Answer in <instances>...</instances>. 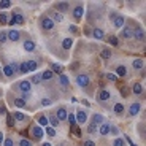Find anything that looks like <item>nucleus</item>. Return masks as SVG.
I'll use <instances>...</instances> for the list:
<instances>
[{
	"label": "nucleus",
	"mask_w": 146,
	"mask_h": 146,
	"mask_svg": "<svg viewBox=\"0 0 146 146\" xmlns=\"http://www.w3.org/2000/svg\"><path fill=\"white\" fill-rule=\"evenodd\" d=\"M0 114H5V106H2V108H0Z\"/></svg>",
	"instance_id": "13d9d810"
},
{
	"label": "nucleus",
	"mask_w": 146,
	"mask_h": 146,
	"mask_svg": "<svg viewBox=\"0 0 146 146\" xmlns=\"http://www.w3.org/2000/svg\"><path fill=\"white\" fill-rule=\"evenodd\" d=\"M13 103H15V106H16V108H26V106H27V100L26 99H24V97H16V99H15V102H13Z\"/></svg>",
	"instance_id": "cd10ccee"
},
{
	"label": "nucleus",
	"mask_w": 146,
	"mask_h": 146,
	"mask_svg": "<svg viewBox=\"0 0 146 146\" xmlns=\"http://www.w3.org/2000/svg\"><path fill=\"white\" fill-rule=\"evenodd\" d=\"M0 8H2V10L11 8V2H0Z\"/></svg>",
	"instance_id": "3c124183"
},
{
	"label": "nucleus",
	"mask_w": 146,
	"mask_h": 146,
	"mask_svg": "<svg viewBox=\"0 0 146 146\" xmlns=\"http://www.w3.org/2000/svg\"><path fill=\"white\" fill-rule=\"evenodd\" d=\"M132 92L135 95H141L143 94V84L141 83H135L133 86H132Z\"/></svg>",
	"instance_id": "473e14b6"
},
{
	"label": "nucleus",
	"mask_w": 146,
	"mask_h": 146,
	"mask_svg": "<svg viewBox=\"0 0 146 146\" xmlns=\"http://www.w3.org/2000/svg\"><path fill=\"white\" fill-rule=\"evenodd\" d=\"M0 24H8V15L7 13H0Z\"/></svg>",
	"instance_id": "37998d69"
},
{
	"label": "nucleus",
	"mask_w": 146,
	"mask_h": 146,
	"mask_svg": "<svg viewBox=\"0 0 146 146\" xmlns=\"http://www.w3.org/2000/svg\"><path fill=\"white\" fill-rule=\"evenodd\" d=\"M51 70L52 73H59V75H60V73H62V67H60V64H56V62H52L51 64Z\"/></svg>",
	"instance_id": "e433bc0d"
},
{
	"label": "nucleus",
	"mask_w": 146,
	"mask_h": 146,
	"mask_svg": "<svg viewBox=\"0 0 146 146\" xmlns=\"http://www.w3.org/2000/svg\"><path fill=\"white\" fill-rule=\"evenodd\" d=\"M100 57L105 59V60H108V59L111 57V49H110V48H102V51H100Z\"/></svg>",
	"instance_id": "f704fd0d"
},
{
	"label": "nucleus",
	"mask_w": 146,
	"mask_h": 146,
	"mask_svg": "<svg viewBox=\"0 0 146 146\" xmlns=\"http://www.w3.org/2000/svg\"><path fill=\"white\" fill-rule=\"evenodd\" d=\"M75 119H76V124H86L89 119V113L88 110H78L76 113H75Z\"/></svg>",
	"instance_id": "0eeeda50"
},
{
	"label": "nucleus",
	"mask_w": 146,
	"mask_h": 146,
	"mask_svg": "<svg viewBox=\"0 0 146 146\" xmlns=\"http://www.w3.org/2000/svg\"><path fill=\"white\" fill-rule=\"evenodd\" d=\"M67 119H68L72 129H76V119H75V113H68V114H67Z\"/></svg>",
	"instance_id": "c9c22d12"
},
{
	"label": "nucleus",
	"mask_w": 146,
	"mask_h": 146,
	"mask_svg": "<svg viewBox=\"0 0 146 146\" xmlns=\"http://www.w3.org/2000/svg\"><path fill=\"white\" fill-rule=\"evenodd\" d=\"M124 22H125V18L122 15H119V13H117L116 16H114L113 19H111V24H113V27L114 29H122V27H124Z\"/></svg>",
	"instance_id": "9b49d317"
},
{
	"label": "nucleus",
	"mask_w": 146,
	"mask_h": 146,
	"mask_svg": "<svg viewBox=\"0 0 146 146\" xmlns=\"http://www.w3.org/2000/svg\"><path fill=\"white\" fill-rule=\"evenodd\" d=\"M133 38L138 41H145V30L141 29V27H133Z\"/></svg>",
	"instance_id": "412c9836"
},
{
	"label": "nucleus",
	"mask_w": 146,
	"mask_h": 146,
	"mask_svg": "<svg viewBox=\"0 0 146 146\" xmlns=\"http://www.w3.org/2000/svg\"><path fill=\"white\" fill-rule=\"evenodd\" d=\"M68 32L72 33V35H76V33H78V27L72 24V26H68Z\"/></svg>",
	"instance_id": "09e8293b"
},
{
	"label": "nucleus",
	"mask_w": 146,
	"mask_h": 146,
	"mask_svg": "<svg viewBox=\"0 0 146 146\" xmlns=\"http://www.w3.org/2000/svg\"><path fill=\"white\" fill-rule=\"evenodd\" d=\"M52 103L51 99H48V97H44V99H41V106H49Z\"/></svg>",
	"instance_id": "de8ad7c7"
},
{
	"label": "nucleus",
	"mask_w": 146,
	"mask_h": 146,
	"mask_svg": "<svg viewBox=\"0 0 146 146\" xmlns=\"http://www.w3.org/2000/svg\"><path fill=\"white\" fill-rule=\"evenodd\" d=\"M119 36L124 38V40H130L133 38V27L132 26H124L122 29L119 30Z\"/></svg>",
	"instance_id": "1a4fd4ad"
},
{
	"label": "nucleus",
	"mask_w": 146,
	"mask_h": 146,
	"mask_svg": "<svg viewBox=\"0 0 146 146\" xmlns=\"http://www.w3.org/2000/svg\"><path fill=\"white\" fill-rule=\"evenodd\" d=\"M76 84L80 86L81 89L89 88V84H91V78H89L88 73H80V75H76Z\"/></svg>",
	"instance_id": "20e7f679"
},
{
	"label": "nucleus",
	"mask_w": 146,
	"mask_h": 146,
	"mask_svg": "<svg viewBox=\"0 0 146 146\" xmlns=\"http://www.w3.org/2000/svg\"><path fill=\"white\" fill-rule=\"evenodd\" d=\"M103 122H105V117H103L102 114H99V113H94V114H92L91 124H94V125H97V127H100Z\"/></svg>",
	"instance_id": "6ab92c4d"
},
{
	"label": "nucleus",
	"mask_w": 146,
	"mask_h": 146,
	"mask_svg": "<svg viewBox=\"0 0 146 146\" xmlns=\"http://www.w3.org/2000/svg\"><path fill=\"white\" fill-rule=\"evenodd\" d=\"M106 80L111 81V83H116L117 78H116V75H114V73H106Z\"/></svg>",
	"instance_id": "a18cd8bd"
},
{
	"label": "nucleus",
	"mask_w": 146,
	"mask_h": 146,
	"mask_svg": "<svg viewBox=\"0 0 146 146\" xmlns=\"http://www.w3.org/2000/svg\"><path fill=\"white\" fill-rule=\"evenodd\" d=\"M92 38H95V40H103V36H105V32H103L100 27H94L92 29Z\"/></svg>",
	"instance_id": "4be33fe9"
},
{
	"label": "nucleus",
	"mask_w": 146,
	"mask_h": 146,
	"mask_svg": "<svg viewBox=\"0 0 146 146\" xmlns=\"http://www.w3.org/2000/svg\"><path fill=\"white\" fill-rule=\"evenodd\" d=\"M111 97H113L111 91H108V89H100L99 94H97V102L99 103H106V102L111 100Z\"/></svg>",
	"instance_id": "39448f33"
},
{
	"label": "nucleus",
	"mask_w": 146,
	"mask_h": 146,
	"mask_svg": "<svg viewBox=\"0 0 146 146\" xmlns=\"http://www.w3.org/2000/svg\"><path fill=\"white\" fill-rule=\"evenodd\" d=\"M49 18H51V21L54 22V24H60V22H64V15H60V13H57V11L51 10L49 11Z\"/></svg>",
	"instance_id": "dca6fc26"
},
{
	"label": "nucleus",
	"mask_w": 146,
	"mask_h": 146,
	"mask_svg": "<svg viewBox=\"0 0 146 146\" xmlns=\"http://www.w3.org/2000/svg\"><path fill=\"white\" fill-rule=\"evenodd\" d=\"M22 49H24L26 52H33V51H36L35 41H33V40H26L24 43H22Z\"/></svg>",
	"instance_id": "f3484780"
},
{
	"label": "nucleus",
	"mask_w": 146,
	"mask_h": 146,
	"mask_svg": "<svg viewBox=\"0 0 146 146\" xmlns=\"http://www.w3.org/2000/svg\"><path fill=\"white\" fill-rule=\"evenodd\" d=\"M110 133H111V135H114V137H117V135H119V129H117L116 125L111 124V127H110Z\"/></svg>",
	"instance_id": "c03bdc74"
},
{
	"label": "nucleus",
	"mask_w": 146,
	"mask_h": 146,
	"mask_svg": "<svg viewBox=\"0 0 146 146\" xmlns=\"http://www.w3.org/2000/svg\"><path fill=\"white\" fill-rule=\"evenodd\" d=\"M57 146H68V143H67V141H62V143H59Z\"/></svg>",
	"instance_id": "6e6d98bb"
},
{
	"label": "nucleus",
	"mask_w": 146,
	"mask_h": 146,
	"mask_svg": "<svg viewBox=\"0 0 146 146\" xmlns=\"http://www.w3.org/2000/svg\"><path fill=\"white\" fill-rule=\"evenodd\" d=\"M7 41H8L7 32H5V30H0V46H2V44H5Z\"/></svg>",
	"instance_id": "58836bf2"
},
{
	"label": "nucleus",
	"mask_w": 146,
	"mask_h": 146,
	"mask_svg": "<svg viewBox=\"0 0 146 146\" xmlns=\"http://www.w3.org/2000/svg\"><path fill=\"white\" fill-rule=\"evenodd\" d=\"M72 16L76 22H80L81 19H83V16H84V5L83 3L75 5V8H72Z\"/></svg>",
	"instance_id": "7ed1b4c3"
},
{
	"label": "nucleus",
	"mask_w": 146,
	"mask_h": 146,
	"mask_svg": "<svg viewBox=\"0 0 146 146\" xmlns=\"http://www.w3.org/2000/svg\"><path fill=\"white\" fill-rule=\"evenodd\" d=\"M19 73H21V75H26V73H29L26 62H21V65H19Z\"/></svg>",
	"instance_id": "ea45409f"
},
{
	"label": "nucleus",
	"mask_w": 146,
	"mask_h": 146,
	"mask_svg": "<svg viewBox=\"0 0 146 146\" xmlns=\"http://www.w3.org/2000/svg\"><path fill=\"white\" fill-rule=\"evenodd\" d=\"M19 146H33V143L27 138H19Z\"/></svg>",
	"instance_id": "79ce46f5"
},
{
	"label": "nucleus",
	"mask_w": 146,
	"mask_h": 146,
	"mask_svg": "<svg viewBox=\"0 0 146 146\" xmlns=\"http://www.w3.org/2000/svg\"><path fill=\"white\" fill-rule=\"evenodd\" d=\"M41 146H52V145H51V143H48V141H46V143H41Z\"/></svg>",
	"instance_id": "bf43d9fd"
},
{
	"label": "nucleus",
	"mask_w": 146,
	"mask_h": 146,
	"mask_svg": "<svg viewBox=\"0 0 146 146\" xmlns=\"http://www.w3.org/2000/svg\"><path fill=\"white\" fill-rule=\"evenodd\" d=\"M26 64H27V70H29V72H33V73L36 72V68H38V62H36V60L30 59V60H26Z\"/></svg>",
	"instance_id": "7c9ffc66"
},
{
	"label": "nucleus",
	"mask_w": 146,
	"mask_h": 146,
	"mask_svg": "<svg viewBox=\"0 0 146 146\" xmlns=\"http://www.w3.org/2000/svg\"><path fill=\"white\" fill-rule=\"evenodd\" d=\"M72 46H73V38H72V36H64L62 48L65 49V51H68V49H72Z\"/></svg>",
	"instance_id": "bb28decb"
},
{
	"label": "nucleus",
	"mask_w": 146,
	"mask_h": 146,
	"mask_svg": "<svg viewBox=\"0 0 146 146\" xmlns=\"http://www.w3.org/2000/svg\"><path fill=\"white\" fill-rule=\"evenodd\" d=\"M11 116H13L15 122H26V121H29V117L22 113V111H19V110H18V111H13V113H11Z\"/></svg>",
	"instance_id": "a211bd4d"
},
{
	"label": "nucleus",
	"mask_w": 146,
	"mask_h": 146,
	"mask_svg": "<svg viewBox=\"0 0 146 146\" xmlns=\"http://www.w3.org/2000/svg\"><path fill=\"white\" fill-rule=\"evenodd\" d=\"M113 113L116 114L117 117H122V116H124V113H125V106H124V103H122V102H116V103H114V106H113Z\"/></svg>",
	"instance_id": "f8f14e48"
},
{
	"label": "nucleus",
	"mask_w": 146,
	"mask_h": 146,
	"mask_svg": "<svg viewBox=\"0 0 146 146\" xmlns=\"http://www.w3.org/2000/svg\"><path fill=\"white\" fill-rule=\"evenodd\" d=\"M40 27H41L43 30H46V32H48V30H52V29H54L56 24L51 21V18H49L48 15H43V16L40 18Z\"/></svg>",
	"instance_id": "f03ea898"
},
{
	"label": "nucleus",
	"mask_w": 146,
	"mask_h": 146,
	"mask_svg": "<svg viewBox=\"0 0 146 146\" xmlns=\"http://www.w3.org/2000/svg\"><path fill=\"white\" fill-rule=\"evenodd\" d=\"M108 43L113 44V46H117V43H119V41H117L116 36H110V38H108Z\"/></svg>",
	"instance_id": "8fccbe9b"
},
{
	"label": "nucleus",
	"mask_w": 146,
	"mask_h": 146,
	"mask_svg": "<svg viewBox=\"0 0 146 146\" xmlns=\"http://www.w3.org/2000/svg\"><path fill=\"white\" fill-rule=\"evenodd\" d=\"M48 122H49V127H52V129H56V127H59V119L56 117V114H49L48 116Z\"/></svg>",
	"instance_id": "c756f323"
},
{
	"label": "nucleus",
	"mask_w": 146,
	"mask_h": 146,
	"mask_svg": "<svg viewBox=\"0 0 146 146\" xmlns=\"http://www.w3.org/2000/svg\"><path fill=\"white\" fill-rule=\"evenodd\" d=\"M36 124L40 125L41 129L48 127V125H49V122H48V116H46V114H40V116H38V119H36Z\"/></svg>",
	"instance_id": "a878e982"
},
{
	"label": "nucleus",
	"mask_w": 146,
	"mask_h": 146,
	"mask_svg": "<svg viewBox=\"0 0 146 146\" xmlns=\"http://www.w3.org/2000/svg\"><path fill=\"white\" fill-rule=\"evenodd\" d=\"M40 76H41V81H51L52 78H54V73L48 68V70H43V72L40 73Z\"/></svg>",
	"instance_id": "393cba45"
},
{
	"label": "nucleus",
	"mask_w": 146,
	"mask_h": 146,
	"mask_svg": "<svg viewBox=\"0 0 146 146\" xmlns=\"http://www.w3.org/2000/svg\"><path fill=\"white\" fill-rule=\"evenodd\" d=\"M15 89L19 91L21 94H29V92L32 91V84H30L29 80H22V81H19V83L15 84Z\"/></svg>",
	"instance_id": "f257e3e1"
},
{
	"label": "nucleus",
	"mask_w": 146,
	"mask_h": 146,
	"mask_svg": "<svg viewBox=\"0 0 146 146\" xmlns=\"http://www.w3.org/2000/svg\"><path fill=\"white\" fill-rule=\"evenodd\" d=\"M67 114H68V111H67L65 106H60V108L56 111V117L59 119V122H62V121H67Z\"/></svg>",
	"instance_id": "aec40b11"
},
{
	"label": "nucleus",
	"mask_w": 146,
	"mask_h": 146,
	"mask_svg": "<svg viewBox=\"0 0 146 146\" xmlns=\"http://www.w3.org/2000/svg\"><path fill=\"white\" fill-rule=\"evenodd\" d=\"M30 84H35V86H38V84H41V76H40V73H33L32 78H30Z\"/></svg>",
	"instance_id": "72a5a7b5"
},
{
	"label": "nucleus",
	"mask_w": 146,
	"mask_h": 146,
	"mask_svg": "<svg viewBox=\"0 0 146 146\" xmlns=\"http://www.w3.org/2000/svg\"><path fill=\"white\" fill-rule=\"evenodd\" d=\"M0 75H2V67H0Z\"/></svg>",
	"instance_id": "052dcab7"
},
{
	"label": "nucleus",
	"mask_w": 146,
	"mask_h": 146,
	"mask_svg": "<svg viewBox=\"0 0 146 146\" xmlns=\"http://www.w3.org/2000/svg\"><path fill=\"white\" fill-rule=\"evenodd\" d=\"M2 73H3L7 78H13V76H15V72H13V68H11L10 64H8V65H5L3 68H2Z\"/></svg>",
	"instance_id": "2f4dec72"
},
{
	"label": "nucleus",
	"mask_w": 146,
	"mask_h": 146,
	"mask_svg": "<svg viewBox=\"0 0 146 146\" xmlns=\"http://www.w3.org/2000/svg\"><path fill=\"white\" fill-rule=\"evenodd\" d=\"M7 122H8V125H15V124H16L15 119H13V116H11V113H8V116H7Z\"/></svg>",
	"instance_id": "603ef678"
},
{
	"label": "nucleus",
	"mask_w": 146,
	"mask_h": 146,
	"mask_svg": "<svg viewBox=\"0 0 146 146\" xmlns=\"http://www.w3.org/2000/svg\"><path fill=\"white\" fill-rule=\"evenodd\" d=\"M84 146H95V143L92 141V140H86V141H84Z\"/></svg>",
	"instance_id": "864d4df0"
},
{
	"label": "nucleus",
	"mask_w": 146,
	"mask_h": 146,
	"mask_svg": "<svg viewBox=\"0 0 146 146\" xmlns=\"http://www.w3.org/2000/svg\"><path fill=\"white\" fill-rule=\"evenodd\" d=\"M0 143H3V132H0Z\"/></svg>",
	"instance_id": "4d7b16f0"
},
{
	"label": "nucleus",
	"mask_w": 146,
	"mask_h": 146,
	"mask_svg": "<svg viewBox=\"0 0 146 146\" xmlns=\"http://www.w3.org/2000/svg\"><path fill=\"white\" fill-rule=\"evenodd\" d=\"M30 135H32L33 140L40 141V140L43 138V135H44V130H43V129H41L38 124H33L32 127H30Z\"/></svg>",
	"instance_id": "423d86ee"
},
{
	"label": "nucleus",
	"mask_w": 146,
	"mask_h": 146,
	"mask_svg": "<svg viewBox=\"0 0 146 146\" xmlns=\"http://www.w3.org/2000/svg\"><path fill=\"white\" fill-rule=\"evenodd\" d=\"M21 10H15V11H11V18L15 19V22H16V26H22L24 22H26V18L22 16V13H19Z\"/></svg>",
	"instance_id": "4468645a"
},
{
	"label": "nucleus",
	"mask_w": 146,
	"mask_h": 146,
	"mask_svg": "<svg viewBox=\"0 0 146 146\" xmlns=\"http://www.w3.org/2000/svg\"><path fill=\"white\" fill-rule=\"evenodd\" d=\"M125 140H127V141H129V143H130V146H137V145H135V143H133V141H132V140H130V138H129V137H125Z\"/></svg>",
	"instance_id": "5fc2aeb1"
},
{
	"label": "nucleus",
	"mask_w": 146,
	"mask_h": 146,
	"mask_svg": "<svg viewBox=\"0 0 146 146\" xmlns=\"http://www.w3.org/2000/svg\"><path fill=\"white\" fill-rule=\"evenodd\" d=\"M44 132H46V135L48 137H56V129H52V127H44Z\"/></svg>",
	"instance_id": "a19ab883"
},
{
	"label": "nucleus",
	"mask_w": 146,
	"mask_h": 146,
	"mask_svg": "<svg viewBox=\"0 0 146 146\" xmlns=\"http://www.w3.org/2000/svg\"><path fill=\"white\" fill-rule=\"evenodd\" d=\"M54 8H56L54 11H57V13L64 15V13H68V11H70V3H68V2H56Z\"/></svg>",
	"instance_id": "9d476101"
},
{
	"label": "nucleus",
	"mask_w": 146,
	"mask_h": 146,
	"mask_svg": "<svg viewBox=\"0 0 146 146\" xmlns=\"http://www.w3.org/2000/svg\"><path fill=\"white\" fill-rule=\"evenodd\" d=\"M132 68L133 70H143L145 68V60H143V59H133V60H132Z\"/></svg>",
	"instance_id": "b1692460"
},
{
	"label": "nucleus",
	"mask_w": 146,
	"mask_h": 146,
	"mask_svg": "<svg viewBox=\"0 0 146 146\" xmlns=\"http://www.w3.org/2000/svg\"><path fill=\"white\" fill-rule=\"evenodd\" d=\"M127 113H129V116H130V117L138 116V114L141 113V103H140V102L130 103V106H129V110H127Z\"/></svg>",
	"instance_id": "6e6552de"
},
{
	"label": "nucleus",
	"mask_w": 146,
	"mask_h": 146,
	"mask_svg": "<svg viewBox=\"0 0 146 146\" xmlns=\"http://www.w3.org/2000/svg\"><path fill=\"white\" fill-rule=\"evenodd\" d=\"M111 146H125V140L121 138V137H116L113 140V143H111Z\"/></svg>",
	"instance_id": "4c0bfd02"
},
{
	"label": "nucleus",
	"mask_w": 146,
	"mask_h": 146,
	"mask_svg": "<svg viewBox=\"0 0 146 146\" xmlns=\"http://www.w3.org/2000/svg\"><path fill=\"white\" fill-rule=\"evenodd\" d=\"M114 75H116V78H127L129 76V68L125 65H117L116 70H114Z\"/></svg>",
	"instance_id": "ddd939ff"
},
{
	"label": "nucleus",
	"mask_w": 146,
	"mask_h": 146,
	"mask_svg": "<svg viewBox=\"0 0 146 146\" xmlns=\"http://www.w3.org/2000/svg\"><path fill=\"white\" fill-rule=\"evenodd\" d=\"M3 146H15V143H13V138H11V137H8V138H3Z\"/></svg>",
	"instance_id": "49530a36"
},
{
	"label": "nucleus",
	"mask_w": 146,
	"mask_h": 146,
	"mask_svg": "<svg viewBox=\"0 0 146 146\" xmlns=\"http://www.w3.org/2000/svg\"><path fill=\"white\" fill-rule=\"evenodd\" d=\"M59 84L62 86V89L68 88L70 81H68V78H67V75H64V73H60V75H59Z\"/></svg>",
	"instance_id": "c85d7f7f"
},
{
	"label": "nucleus",
	"mask_w": 146,
	"mask_h": 146,
	"mask_svg": "<svg viewBox=\"0 0 146 146\" xmlns=\"http://www.w3.org/2000/svg\"><path fill=\"white\" fill-rule=\"evenodd\" d=\"M110 127H111V124H110V122H103V124L99 127V133H100L102 137L110 135Z\"/></svg>",
	"instance_id": "5701e85b"
},
{
	"label": "nucleus",
	"mask_w": 146,
	"mask_h": 146,
	"mask_svg": "<svg viewBox=\"0 0 146 146\" xmlns=\"http://www.w3.org/2000/svg\"><path fill=\"white\" fill-rule=\"evenodd\" d=\"M7 36H8V40L13 41V43H16V41L21 40V32L19 30H15V29H11L7 32Z\"/></svg>",
	"instance_id": "2eb2a0df"
}]
</instances>
